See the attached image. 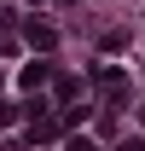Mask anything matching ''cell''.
<instances>
[{
  "label": "cell",
  "mask_w": 145,
  "mask_h": 151,
  "mask_svg": "<svg viewBox=\"0 0 145 151\" xmlns=\"http://www.w3.org/2000/svg\"><path fill=\"white\" fill-rule=\"evenodd\" d=\"M70 151H99V145H87V139H70Z\"/></svg>",
  "instance_id": "4"
},
{
  "label": "cell",
  "mask_w": 145,
  "mask_h": 151,
  "mask_svg": "<svg viewBox=\"0 0 145 151\" xmlns=\"http://www.w3.org/2000/svg\"><path fill=\"white\" fill-rule=\"evenodd\" d=\"M47 76H52L47 64H23V76H18V87H23V93H41V87H47Z\"/></svg>",
  "instance_id": "1"
},
{
  "label": "cell",
  "mask_w": 145,
  "mask_h": 151,
  "mask_svg": "<svg viewBox=\"0 0 145 151\" xmlns=\"http://www.w3.org/2000/svg\"><path fill=\"white\" fill-rule=\"evenodd\" d=\"M23 35H29V47H35V52H47V47H52V29H47V23H41V18H29V23H23Z\"/></svg>",
  "instance_id": "2"
},
{
  "label": "cell",
  "mask_w": 145,
  "mask_h": 151,
  "mask_svg": "<svg viewBox=\"0 0 145 151\" xmlns=\"http://www.w3.org/2000/svg\"><path fill=\"white\" fill-rule=\"evenodd\" d=\"M99 87H105V99H110V105H122V87H128V76H122V70H99Z\"/></svg>",
  "instance_id": "3"
}]
</instances>
